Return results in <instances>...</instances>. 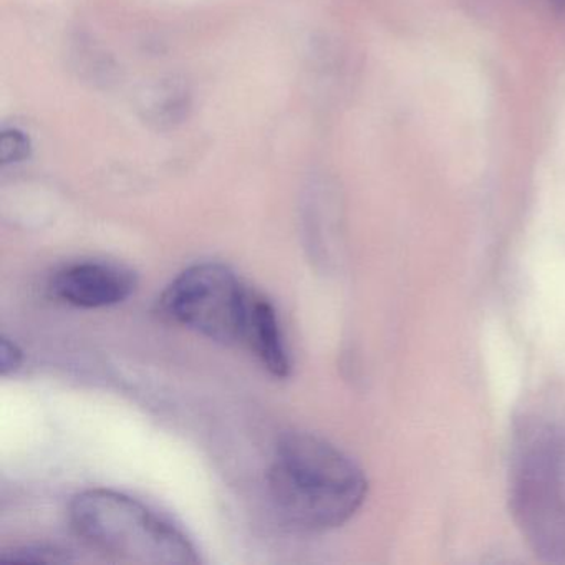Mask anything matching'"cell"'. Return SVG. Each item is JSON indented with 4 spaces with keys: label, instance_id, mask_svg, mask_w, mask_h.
Returning <instances> with one entry per match:
<instances>
[{
    "label": "cell",
    "instance_id": "cell-11",
    "mask_svg": "<svg viewBox=\"0 0 565 565\" xmlns=\"http://www.w3.org/2000/svg\"><path fill=\"white\" fill-rule=\"evenodd\" d=\"M554 8L561 9V11H565V0H548Z\"/></svg>",
    "mask_w": 565,
    "mask_h": 565
},
{
    "label": "cell",
    "instance_id": "cell-2",
    "mask_svg": "<svg viewBox=\"0 0 565 565\" xmlns=\"http://www.w3.org/2000/svg\"><path fill=\"white\" fill-rule=\"evenodd\" d=\"M509 504L532 552L548 564H565V425L531 423L519 433Z\"/></svg>",
    "mask_w": 565,
    "mask_h": 565
},
{
    "label": "cell",
    "instance_id": "cell-5",
    "mask_svg": "<svg viewBox=\"0 0 565 565\" xmlns=\"http://www.w3.org/2000/svg\"><path fill=\"white\" fill-rule=\"evenodd\" d=\"M134 270L120 264L85 260L68 264L49 284L52 296L81 309H102L125 302L137 289Z\"/></svg>",
    "mask_w": 565,
    "mask_h": 565
},
{
    "label": "cell",
    "instance_id": "cell-6",
    "mask_svg": "<svg viewBox=\"0 0 565 565\" xmlns=\"http://www.w3.org/2000/svg\"><path fill=\"white\" fill-rule=\"evenodd\" d=\"M246 343L264 369L276 376L286 379L290 373V359L284 343L282 330L277 320L276 309L269 300L254 294L250 306L249 326H247Z\"/></svg>",
    "mask_w": 565,
    "mask_h": 565
},
{
    "label": "cell",
    "instance_id": "cell-3",
    "mask_svg": "<svg viewBox=\"0 0 565 565\" xmlns=\"http://www.w3.org/2000/svg\"><path fill=\"white\" fill-rule=\"evenodd\" d=\"M78 537L115 561L131 564H198L200 555L181 529L143 502L110 489H88L71 502Z\"/></svg>",
    "mask_w": 565,
    "mask_h": 565
},
{
    "label": "cell",
    "instance_id": "cell-9",
    "mask_svg": "<svg viewBox=\"0 0 565 565\" xmlns=\"http://www.w3.org/2000/svg\"><path fill=\"white\" fill-rule=\"evenodd\" d=\"M32 143L21 130H6L0 135V164H18L29 160Z\"/></svg>",
    "mask_w": 565,
    "mask_h": 565
},
{
    "label": "cell",
    "instance_id": "cell-1",
    "mask_svg": "<svg viewBox=\"0 0 565 565\" xmlns=\"http://www.w3.org/2000/svg\"><path fill=\"white\" fill-rule=\"evenodd\" d=\"M267 482L280 518L307 532L347 524L369 492L362 468L342 449L310 433L280 438Z\"/></svg>",
    "mask_w": 565,
    "mask_h": 565
},
{
    "label": "cell",
    "instance_id": "cell-10",
    "mask_svg": "<svg viewBox=\"0 0 565 565\" xmlns=\"http://www.w3.org/2000/svg\"><path fill=\"white\" fill-rule=\"evenodd\" d=\"M22 362H24V355H22V350L19 349L18 343L12 342L6 335L2 337L0 339V373H2V376L18 372Z\"/></svg>",
    "mask_w": 565,
    "mask_h": 565
},
{
    "label": "cell",
    "instance_id": "cell-7",
    "mask_svg": "<svg viewBox=\"0 0 565 565\" xmlns=\"http://www.w3.org/2000/svg\"><path fill=\"white\" fill-rule=\"evenodd\" d=\"M145 104V118L157 128H171L180 124L190 110V94L174 81L164 82Z\"/></svg>",
    "mask_w": 565,
    "mask_h": 565
},
{
    "label": "cell",
    "instance_id": "cell-4",
    "mask_svg": "<svg viewBox=\"0 0 565 565\" xmlns=\"http://www.w3.org/2000/svg\"><path fill=\"white\" fill-rule=\"evenodd\" d=\"M250 292L220 263H203L181 273L161 296V310L181 326L224 345L246 342Z\"/></svg>",
    "mask_w": 565,
    "mask_h": 565
},
{
    "label": "cell",
    "instance_id": "cell-8",
    "mask_svg": "<svg viewBox=\"0 0 565 565\" xmlns=\"http://www.w3.org/2000/svg\"><path fill=\"white\" fill-rule=\"evenodd\" d=\"M2 562H21V564H68L74 562L71 552L64 548L52 547V545L34 544L21 545L2 552L0 555Z\"/></svg>",
    "mask_w": 565,
    "mask_h": 565
}]
</instances>
